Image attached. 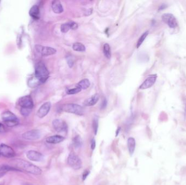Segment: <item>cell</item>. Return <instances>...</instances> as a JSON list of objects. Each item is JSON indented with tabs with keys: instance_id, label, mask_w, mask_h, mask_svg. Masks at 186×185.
Returning <instances> with one entry per match:
<instances>
[{
	"instance_id": "obj_1",
	"label": "cell",
	"mask_w": 186,
	"mask_h": 185,
	"mask_svg": "<svg viewBox=\"0 0 186 185\" xmlns=\"http://www.w3.org/2000/svg\"><path fill=\"white\" fill-rule=\"evenodd\" d=\"M13 164L15 166V168L19 169L21 171L25 170L28 173L35 175H40L42 173V170L40 168L27 161L17 159L14 161Z\"/></svg>"
},
{
	"instance_id": "obj_2",
	"label": "cell",
	"mask_w": 186,
	"mask_h": 185,
	"mask_svg": "<svg viewBox=\"0 0 186 185\" xmlns=\"http://www.w3.org/2000/svg\"><path fill=\"white\" fill-rule=\"evenodd\" d=\"M50 73L43 62L37 63L35 67V77L41 83H45L49 77Z\"/></svg>"
},
{
	"instance_id": "obj_3",
	"label": "cell",
	"mask_w": 186,
	"mask_h": 185,
	"mask_svg": "<svg viewBox=\"0 0 186 185\" xmlns=\"http://www.w3.org/2000/svg\"><path fill=\"white\" fill-rule=\"evenodd\" d=\"M1 117L6 124L9 127H15L19 124V120L17 117L9 111L4 112L2 114Z\"/></svg>"
},
{
	"instance_id": "obj_4",
	"label": "cell",
	"mask_w": 186,
	"mask_h": 185,
	"mask_svg": "<svg viewBox=\"0 0 186 185\" xmlns=\"http://www.w3.org/2000/svg\"><path fill=\"white\" fill-rule=\"evenodd\" d=\"M62 109L63 111L69 113L76 114L77 115H83L84 114V110L81 105L76 104H67L63 105Z\"/></svg>"
},
{
	"instance_id": "obj_5",
	"label": "cell",
	"mask_w": 186,
	"mask_h": 185,
	"mask_svg": "<svg viewBox=\"0 0 186 185\" xmlns=\"http://www.w3.org/2000/svg\"><path fill=\"white\" fill-rule=\"evenodd\" d=\"M67 163L72 168L75 170H80L82 166L81 159L73 152H71L67 158Z\"/></svg>"
},
{
	"instance_id": "obj_6",
	"label": "cell",
	"mask_w": 186,
	"mask_h": 185,
	"mask_svg": "<svg viewBox=\"0 0 186 185\" xmlns=\"http://www.w3.org/2000/svg\"><path fill=\"white\" fill-rule=\"evenodd\" d=\"M35 49L37 53L42 56H49L54 55L56 53V49L54 48L48 46H44L42 45H36Z\"/></svg>"
},
{
	"instance_id": "obj_7",
	"label": "cell",
	"mask_w": 186,
	"mask_h": 185,
	"mask_svg": "<svg viewBox=\"0 0 186 185\" xmlns=\"http://www.w3.org/2000/svg\"><path fill=\"white\" fill-rule=\"evenodd\" d=\"M162 19L164 23L167 24L169 27L171 28H175L178 26V23L176 19L171 14H164L162 16Z\"/></svg>"
},
{
	"instance_id": "obj_8",
	"label": "cell",
	"mask_w": 186,
	"mask_h": 185,
	"mask_svg": "<svg viewBox=\"0 0 186 185\" xmlns=\"http://www.w3.org/2000/svg\"><path fill=\"white\" fill-rule=\"evenodd\" d=\"M41 132L39 130L34 129L25 132L22 135V137L26 140L34 141L41 138Z\"/></svg>"
},
{
	"instance_id": "obj_9",
	"label": "cell",
	"mask_w": 186,
	"mask_h": 185,
	"mask_svg": "<svg viewBox=\"0 0 186 185\" xmlns=\"http://www.w3.org/2000/svg\"><path fill=\"white\" fill-rule=\"evenodd\" d=\"M19 104L23 109L32 110L34 106L33 100L31 97L29 96H25L21 97L19 100Z\"/></svg>"
},
{
	"instance_id": "obj_10",
	"label": "cell",
	"mask_w": 186,
	"mask_h": 185,
	"mask_svg": "<svg viewBox=\"0 0 186 185\" xmlns=\"http://www.w3.org/2000/svg\"><path fill=\"white\" fill-rule=\"evenodd\" d=\"M0 154L7 158H13L15 155V153L12 148L5 144L0 145Z\"/></svg>"
},
{
	"instance_id": "obj_11",
	"label": "cell",
	"mask_w": 186,
	"mask_h": 185,
	"mask_svg": "<svg viewBox=\"0 0 186 185\" xmlns=\"http://www.w3.org/2000/svg\"><path fill=\"white\" fill-rule=\"evenodd\" d=\"M54 129L58 132H66L67 130V123L60 119H56L52 122Z\"/></svg>"
},
{
	"instance_id": "obj_12",
	"label": "cell",
	"mask_w": 186,
	"mask_h": 185,
	"mask_svg": "<svg viewBox=\"0 0 186 185\" xmlns=\"http://www.w3.org/2000/svg\"><path fill=\"white\" fill-rule=\"evenodd\" d=\"M51 104L50 102H46L44 103L38 110L37 115L39 118L44 117L49 113L51 109Z\"/></svg>"
},
{
	"instance_id": "obj_13",
	"label": "cell",
	"mask_w": 186,
	"mask_h": 185,
	"mask_svg": "<svg viewBox=\"0 0 186 185\" xmlns=\"http://www.w3.org/2000/svg\"><path fill=\"white\" fill-rule=\"evenodd\" d=\"M156 79H157V75L156 74L149 76L148 78L146 79L143 83H142V84L140 86L139 89L141 90L147 89L152 87L153 85H154Z\"/></svg>"
},
{
	"instance_id": "obj_14",
	"label": "cell",
	"mask_w": 186,
	"mask_h": 185,
	"mask_svg": "<svg viewBox=\"0 0 186 185\" xmlns=\"http://www.w3.org/2000/svg\"><path fill=\"white\" fill-rule=\"evenodd\" d=\"M26 156L29 160L34 162H39L43 160L44 158L43 154L35 150H29L27 152Z\"/></svg>"
},
{
	"instance_id": "obj_15",
	"label": "cell",
	"mask_w": 186,
	"mask_h": 185,
	"mask_svg": "<svg viewBox=\"0 0 186 185\" xmlns=\"http://www.w3.org/2000/svg\"><path fill=\"white\" fill-rule=\"evenodd\" d=\"M99 99H100V96H99V94H95L94 95L87 99L84 102L83 104H84V105L87 107L93 106L97 104V102L99 101Z\"/></svg>"
},
{
	"instance_id": "obj_16",
	"label": "cell",
	"mask_w": 186,
	"mask_h": 185,
	"mask_svg": "<svg viewBox=\"0 0 186 185\" xmlns=\"http://www.w3.org/2000/svg\"><path fill=\"white\" fill-rule=\"evenodd\" d=\"M65 138L63 136L60 135H54V136H50L47 137L46 140V142L50 144H57L59 143L63 142Z\"/></svg>"
},
{
	"instance_id": "obj_17",
	"label": "cell",
	"mask_w": 186,
	"mask_h": 185,
	"mask_svg": "<svg viewBox=\"0 0 186 185\" xmlns=\"http://www.w3.org/2000/svg\"><path fill=\"white\" fill-rule=\"evenodd\" d=\"M52 8L54 13L61 14L63 11V6L59 1H54L52 3Z\"/></svg>"
},
{
	"instance_id": "obj_18",
	"label": "cell",
	"mask_w": 186,
	"mask_h": 185,
	"mask_svg": "<svg viewBox=\"0 0 186 185\" xmlns=\"http://www.w3.org/2000/svg\"><path fill=\"white\" fill-rule=\"evenodd\" d=\"M29 15L34 19L35 20L39 19L40 18V11L38 6L37 5H34L33 6H32L29 10Z\"/></svg>"
},
{
	"instance_id": "obj_19",
	"label": "cell",
	"mask_w": 186,
	"mask_h": 185,
	"mask_svg": "<svg viewBox=\"0 0 186 185\" xmlns=\"http://www.w3.org/2000/svg\"><path fill=\"white\" fill-rule=\"evenodd\" d=\"M128 146L129 153L131 155H132L135 152L136 148V141L135 138L133 137L128 138Z\"/></svg>"
},
{
	"instance_id": "obj_20",
	"label": "cell",
	"mask_w": 186,
	"mask_h": 185,
	"mask_svg": "<svg viewBox=\"0 0 186 185\" xmlns=\"http://www.w3.org/2000/svg\"><path fill=\"white\" fill-rule=\"evenodd\" d=\"M9 171H19V172H21V170L16 168L14 167H12L11 166L7 165H0V172H3L6 173L7 172H9Z\"/></svg>"
},
{
	"instance_id": "obj_21",
	"label": "cell",
	"mask_w": 186,
	"mask_h": 185,
	"mask_svg": "<svg viewBox=\"0 0 186 185\" xmlns=\"http://www.w3.org/2000/svg\"><path fill=\"white\" fill-rule=\"evenodd\" d=\"M90 83L88 79H84L81 80L77 84V86L82 89L85 90L89 87Z\"/></svg>"
},
{
	"instance_id": "obj_22",
	"label": "cell",
	"mask_w": 186,
	"mask_h": 185,
	"mask_svg": "<svg viewBox=\"0 0 186 185\" xmlns=\"http://www.w3.org/2000/svg\"><path fill=\"white\" fill-rule=\"evenodd\" d=\"M72 49L75 51L84 52L85 51V47L82 43H75L72 45Z\"/></svg>"
},
{
	"instance_id": "obj_23",
	"label": "cell",
	"mask_w": 186,
	"mask_h": 185,
	"mask_svg": "<svg viewBox=\"0 0 186 185\" xmlns=\"http://www.w3.org/2000/svg\"><path fill=\"white\" fill-rule=\"evenodd\" d=\"M72 142H73V145L76 148H80L82 145V140L80 136H75L73 138Z\"/></svg>"
},
{
	"instance_id": "obj_24",
	"label": "cell",
	"mask_w": 186,
	"mask_h": 185,
	"mask_svg": "<svg viewBox=\"0 0 186 185\" xmlns=\"http://www.w3.org/2000/svg\"><path fill=\"white\" fill-rule=\"evenodd\" d=\"M103 53L107 59H110L111 57V51L110 45L108 44H105L103 46Z\"/></svg>"
},
{
	"instance_id": "obj_25",
	"label": "cell",
	"mask_w": 186,
	"mask_h": 185,
	"mask_svg": "<svg viewBox=\"0 0 186 185\" xmlns=\"http://www.w3.org/2000/svg\"><path fill=\"white\" fill-rule=\"evenodd\" d=\"M148 34H149V32L146 31L142 35H141V36L140 37V38L139 39V40L138 41V42H137V48H139L141 46V44H142V43H143L144 41L145 40L146 38L147 37V36H148Z\"/></svg>"
},
{
	"instance_id": "obj_26",
	"label": "cell",
	"mask_w": 186,
	"mask_h": 185,
	"mask_svg": "<svg viewBox=\"0 0 186 185\" xmlns=\"http://www.w3.org/2000/svg\"><path fill=\"white\" fill-rule=\"evenodd\" d=\"M98 127H99V122H98V118L97 117H95L93 120V131L94 132V134L96 135L97 132V130H98Z\"/></svg>"
},
{
	"instance_id": "obj_27",
	"label": "cell",
	"mask_w": 186,
	"mask_h": 185,
	"mask_svg": "<svg viewBox=\"0 0 186 185\" xmlns=\"http://www.w3.org/2000/svg\"><path fill=\"white\" fill-rule=\"evenodd\" d=\"M81 89L77 86V87L67 90V94L68 95H74V94H78L80 92H81Z\"/></svg>"
},
{
	"instance_id": "obj_28",
	"label": "cell",
	"mask_w": 186,
	"mask_h": 185,
	"mask_svg": "<svg viewBox=\"0 0 186 185\" xmlns=\"http://www.w3.org/2000/svg\"><path fill=\"white\" fill-rule=\"evenodd\" d=\"M61 29L62 32L67 33L70 29V27L69 24L67 23H64L61 26Z\"/></svg>"
},
{
	"instance_id": "obj_29",
	"label": "cell",
	"mask_w": 186,
	"mask_h": 185,
	"mask_svg": "<svg viewBox=\"0 0 186 185\" xmlns=\"http://www.w3.org/2000/svg\"><path fill=\"white\" fill-rule=\"evenodd\" d=\"M32 110L27 109H21V114L24 116H27L29 115V114L31 113Z\"/></svg>"
},
{
	"instance_id": "obj_30",
	"label": "cell",
	"mask_w": 186,
	"mask_h": 185,
	"mask_svg": "<svg viewBox=\"0 0 186 185\" xmlns=\"http://www.w3.org/2000/svg\"><path fill=\"white\" fill-rule=\"evenodd\" d=\"M67 23L69 25L70 27V29H77V27H78L77 23H75L74 21H70L69 23Z\"/></svg>"
},
{
	"instance_id": "obj_31",
	"label": "cell",
	"mask_w": 186,
	"mask_h": 185,
	"mask_svg": "<svg viewBox=\"0 0 186 185\" xmlns=\"http://www.w3.org/2000/svg\"><path fill=\"white\" fill-rule=\"evenodd\" d=\"M95 146H96V142H95L94 138H93L92 141H91V148H92V149H94Z\"/></svg>"
},
{
	"instance_id": "obj_32",
	"label": "cell",
	"mask_w": 186,
	"mask_h": 185,
	"mask_svg": "<svg viewBox=\"0 0 186 185\" xmlns=\"http://www.w3.org/2000/svg\"><path fill=\"white\" fill-rule=\"evenodd\" d=\"M89 174V171L86 170L84 172V173L83 174V180H85V179L87 178V177L88 176V175Z\"/></svg>"
},
{
	"instance_id": "obj_33",
	"label": "cell",
	"mask_w": 186,
	"mask_h": 185,
	"mask_svg": "<svg viewBox=\"0 0 186 185\" xmlns=\"http://www.w3.org/2000/svg\"><path fill=\"white\" fill-rule=\"evenodd\" d=\"M106 106H107V101H106V99H104L103 102L102 103V104H101V109H105Z\"/></svg>"
},
{
	"instance_id": "obj_34",
	"label": "cell",
	"mask_w": 186,
	"mask_h": 185,
	"mask_svg": "<svg viewBox=\"0 0 186 185\" xmlns=\"http://www.w3.org/2000/svg\"><path fill=\"white\" fill-rule=\"evenodd\" d=\"M4 130H5L4 126L0 123V132H4Z\"/></svg>"
},
{
	"instance_id": "obj_35",
	"label": "cell",
	"mask_w": 186,
	"mask_h": 185,
	"mask_svg": "<svg viewBox=\"0 0 186 185\" xmlns=\"http://www.w3.org/2000/svg\"><path fill=\"white\" fill-rule=\"evenodd\" d=\"M6 173H3V172H0V178H1L2 177L4 176L5 175Z\"/></svg>"
},
{
	"instance_id": "obj_36",
	"label": "cell",
	"mask_w": 186,
	"mask_h": 185,
	"mask_svg": "<svg viewBox=\"0 0 186 185\" xmlns=\"http://www.w3.org/2000/svg\"><path fill=\"white\" fill-rule=\"evenodd\" d=\"M120 128H118V129L117 130L116 136H118V134H119V132H120Z\"/></svg>"
},
{
	"instance_id": "obj_37",
	"label": "cell",
	"mask_w": 186,
	"mask_h": 185,
	"mask_svg": "<svg viewBox=\"0 0 186 185\" xmlns=\"http://www.w3.org/2000/svg\"><path fill=\"white\" fill-rule=\"evenodd\" d=\"M0 2H1V1H0Z\"/></svg>"
},
{
	"instance_id": "obj_38",
	"label": "cell",
	"mask_w": 186,
	"mask_h": 185,
	"mask_svg": "<svg viewBox=\"0 0 186 185\" xmlns=\"http://www.w3.org/2000/svg\"><path fill=\"white\" fill-rule=\"evenodd\" d=\"M0 155H1V154H0Z\"/></svg>"
}]
</instances>
